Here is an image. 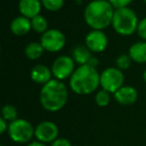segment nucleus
<instances>
[{
    "mask_svg": "<svg viewBox=\"0 0 146 146\" xmlns=\"http://www.w3.org/2000/svg\"><path fill=\"white\" fill-rule=\"evenodd\" d=\"M86 47L93 52H102L106 49L108 40L106 35L100 30H92L85 37Z\"/></svg>",
    "mask_w": 146,
    "mask_h": 146,
    "instance_id": "nucleus-10",
    "label": "nucleus"
},
{
    "mask_svg": "<svg viewBox=\"0 0 146 146\" xmlns=\"http://www.w3.org/2000/svg\"><path fill=\"white\" fill-rule=\"evenodd\" d=\"M137 32H138L139 36L141 38H143L146 40V18L142 19L138 24V27H137Z\"/></svg>",
    "mask_w": 146,
    "mask_h": 146,
    "instance_id": "nucleus-23",
    "label": "nucleus"
},
{
    "mask_svg": "<svg viewBox=\"0 0 146 146\" xmlns=\"http://www.w3.org/2000/svg\"><path fill=\"white\" fill-rule=\"evenodd\" d=\"M70 88L75 94H89L100 85V76L89 64L82 65L74 71L70 78Z\"/></svg>",
    "mask_w": 146,
    "mask_h": 146,
    "instance_id": "nucleus-3",
    "label": "nucleus"
},
{
    "mask_svg": "<svg viewBox=\"0 0 146 146\" xmlns=\"http://www.w3.org/2000/svg\"><path fill=\"white\" fill-rule=\"evenodd\" d=\"M35 136L39 142H53L58 136V127L51 121H42L36 126Z\"/></svg>",
    "mask_w": 146,
    "mask_h": 146,
    "instance_id": "nucleus-9",
    "label": "nucleus"
},
{
    "mask_svg": "<svg viewBox=\"0 0 146 146\" xmlns=\"http://www.w3.org/2000/svg\"><path fill=\"white\" fill-rule=\"evenodd\" d=\"M19 10L23 16L27 18H34L39 15L41 10L40 0H20Z\"/></svg>",
    "mask_w": 146,
    "mask_h": 146,
    "instance_id": "nucleus-12",
    "label": "nucleus"
},
{
    "mask_svg": "<svg viewBox=\"0 0 146 146\" xmlns=\"http://www.w3.org/2000/svg\"><path fill=\"white\" fill-rule=\"evenodd\" d=\"M68 100V90L59 80H51L40 90V102L48 111H58L64 108Z\"/></svg>",
    "mask_w": 146,
    "mask_h": 146,
    "instance_id": "nucleus-1",
    "label": "nucleus"
},
{
    "mask_svg": "<svg viewBox=\"0 0 146 146\" xmlns=\"http://www.w3.org/2000/svg\"><path fill=\"white\" fill-rule=\"evenodd\" d=\"M130 64H131V58L128 55L122 54L120 56H118V58L116 59V65L119 70L128 69Z\"/></svg>",
    "mask_w": 146,
    "mask_h": 146,
    "instance_id": "nucleus-22",
    "label": "nucleus"
},
{
    "mask_svg": "<svg viewBox=\"0 0 146 146\" xmlns=\"http://www.w3.org/2000/svg\"><path fill=\"white\" fill-rule=\"evenodd\" d=\"M56 80H64L74 73V60L69 56H60L54 61L51 69Z\"/></svg>",
    "mask_w": 146,
    "mask_h": 146,
    "instance_id": "nucleus-8",
    "label": "nucleus"
},
{
    "mask_svg": "<svg viewBox=\"0 0 146 146\" xmlns=\"http://www.w3.org/2000/svg\"><path fill=\"white\" fill-rule=\"evenodd\" d=\"M40 44L49 52H58L65 45V36L60 30L50 29L43 33Z\"/></svg>",
    "mask_w": 146,
    "mask_h": 146,
    "instance_id": "nucleus-7",
    "label": "nucleus"
},
{
    "mask_svg": "<svg viewBox=\"0 0 146 146\" xmlns=\"http://www.w3.org/2000/svg\"><path fill=\"white\" fill-rule=\"evenodd\" d=\"M28 146H46L44 144V143H42V142H39V141H35V142H32V143H30Z\"/></svg>",
    "mask_w": 146,
    "mask_h": 146,
    "instance_id": "nucleus-28",
    "label": "nucleus"
},
{
    "mask_svg": "<svg viewBox=\"0 0 146 146\" xmlns=\"http://www.w3.org/2000/svg\"><path fill=\"white\" fill-rule=\"evenodd\" d=\"M88 64H89L90 66H92V67L95 68V66L98 64V60L95 59V58H91V59H90V61L88 62Z\"/></svg>",
    "mask_w": 146,
    "mask_h": 146,
    "instance_id": "nucleus-27",
    "label": "nucleus"
},
{
    "mask_svg": "<svg viewBox=\"0 0 146 146\" xmlns=\"http://www.w3.org/2000/svg\"><path fill=\"white\" fill-rule=\"evenodd\" d=\"M124 76L118 68H108L100 75V86L109 92H116L123 87Z\"/></svg>",
    "mask_w": 146,
    "mask_h": 146,
    "instance_id": "nucleus-6",
    "label": "nucleus"
},
{
    "mask_svg": "<svg viewBox=\"0 0 146 146\" xmlns=\"http://www.w3.org/2000/svg\"><path fill=\"white\" fill-rule=\"evenodd\" d=\"M110 94L111 92H107L105 90H101L96 94L95 96V102L97 104V106H99L100 108H104L107 106L110 102Z\"/></svg>",
    "mask_w": 146,
    "mask_h": 146,
    "instance_id": "nucleus-20",
    "label": "nucleus"
},
{
    "mask_svg": "<svg viewBox=\"0 0 146 146\" xmlns=\"http://www.w3.org/2000/svg\"><path fill=\"white\" fill-rule=\"evenodd\" d=\"M8 134L10 138L17 143H26L35 135V128L29 121L17 118L8 125Z\"/></svg>",
    "mask_w": 146,
    "mask_h": 146,
    "instance_id": "nucleus-5",
    "label": "nucleus"
},
{
    "mask_svg": "<svg viewBox=\"0 0 146 146\" xmlns=\"http://www.w3.org/2000/svg\"><path fill=\"white\" fill-rule=\"evenodd\" d=\"M111 3V5L113 7L117 8H121V7H126V5H128L132 0H108Z\"/></svg>",
    "mask_w": 146,
    "mask_h": 146,
    "instance_id": "nucleus-24",
    "label": "nucleus"
},
{
    "mask_svg": "<svg viewBox=\"0 0 146 146\" xmlns=\"http://www.w3.org/2000/svg\"><path fill=\"white\" fill-rule=\"evenodd\" d=\"M51 146H71V143L65 138H58L53 141Z\"/></svg>",
    "mask_w": 146,
    "mask_h": 146,
    "instance_id": "nucleus-25",
    "label": "nucleus"
},
{
    "mask_svg": "<svg viewBox=\"0 0 146 146\" xmlns=\"http://www.w3.org/2000/svg\"><path fill=\"white\" fill-rule=\"evenodd\" d=\"M72 56L74 61L77 64H79L80 66L88 64V62L92 58L90 55L89 49L85 46H82V45H77L74 47L72 50Z\"/></svg>",
    "mask_w": 146,
    "mask_h": 146,
    "instance_id": "nucleus-16",
    "label": "nucleus"
},
{
    "mask_svg": "<svg viewBox=\"0 0 146 146\" xmlns=\"http://www.w3.org/2000/svg\"><path fill=\"white\" fill-rule=\"evenodd\" d=\"M31 25L33 30L38 33H45L47 31V20L42 15H37L31 20Z\"/></svg>",
    "mask_w": 146,
    "mask_h": 146,
    "instance_id": "nucleus-18",
    "label": "nucleus"
},
{
    "mask_svg": "<svg viewBox=\"0 0 146 146\" xmlns=\"http://www.w3.org/2000/svg\"><path fill=\"white\" fill-rule=\"evenodd\" d=\"M143 78H144V81L146 82V71L144 72V74H143Z\"/></svg>",
    "mask_w": 146,
    "mask_h": 146,
    "instance_id": "nucleus-29",
    "label": "nucleus"
},
{
    "mask_svg": "<svg viewBox=\"0 0 146 146\" xmlns=\"http://www.w3.org/2000/svg\"><path fill=\"white\" fill-rule=\"evenodd\" d=\"M44 48L42 47V45L40 43L32 42L26 46L25 48V55L28 59L30 60H36L40 58L41 55L43 53Z\"/></svg>",
    "mask_w": 146,
    "mask_h": 146,
    "instance_id": "nucleus-17",
    "label": "nucleus"
},
{
    "mask_svg": "<svg viewBox=\"0 0 146 146\" xmlns=\"http://www.w3.org/2000/svg\"><path fill=\"white\" fill-rule=\"evenodd\" d=\"M114 10L108 0H93L85 8L84 18L94 30H101L112 22Z\"/></svg>",
    "mask_w": 146,
    "mask_h": 146,
    "instance_id": "nucleus-2",
    "label": "nucleus"
},
{
    "mask_svg": "<svg viewBox=\"0 0 146 146\" xmlns=\"http://www.w3.org/2000/svg\"><path fill=\"white\" fill-rule=\"evenodd\" d=\"M138 19L132 9L128 7L117 8L114 11L112 25L115 31L121 35H130L137 30Z\"/></svg>",
    "mask_w": 146,
    "mask_h": 146,
    "instance_id": "nucleus-4",
    "label": "nucleus"
},
{
    "mask_svg": "<svg viewBox=\"0 0 146 146\" xmlns=\"http://www.w3.org/2000/svg\"><path fill=\"white\" fill-rule=\"evenodd\" d=\"M1 113H2V118L5 119L6 121L12 122V121L17 119V110L12 104H5L2 108Z\"/></svg>",
    "mask_w": 146,
    "mask_h": 146,
    "instance_id": "nucleus-19",
    "label": "nucleus"
},
{
    "mask_svg": "<svg viewBox=\"0 0 146 146\" xmlns=\"http://www.w3.org/2000/svg\"><path fill=\"white\" fill-rule=\"evenodd\" d=\"M6 130H8L7 121L1 117V118H0V133H1V134H3Z\"/></svg>",
    "mask_w": 146,
    "mask_h": 146,
    "instance_id": "nucleus-26",
    "label": "nucleus"
},
{
    "mask_svg": "<svg viewBox=\"0 0 146 146\" xmlns=\"http://www.w3.org/2000/svg\"><path fill=\"white\" fill-rule=\"evenodd\" d=\"M137 90L133 87L125 86L119 88L114 94V98L118 104L122 106H131L137 100Z\"/></svg>",
    "mask_w": 146,
    "mask_h": 146,
    "instance_id": "nucleus-11",
    "label": "nucleus"
},
{
    "mask_svg": "<svg viewBox=\"0 0 146 146\" xmlns=\"http://www.w3.org/2000/svg\"><path fill=\"white\" fill-rule=\"evenodd\" d=\"M52 72L44 65H37L31 70V79L37 84L45 85L51 81Z\"/></svg>",
    "mask_w": 146,
    "mask_h": 146,
    "instance_id": "nucleus-14",
    "label": "nucleus"
},
{
    "mask_svg": "<svg viewBox=\"0 0 146 146\" xmlns=\"http://www.w3.org/2000/svg\"><path fill=\"white\" fill-rule=\"evenodd\" d=\"M129 57L136 63H146V42H137L129 49Z\"/></svg>",
    "mask_w": 146,
    "mask_h": 146,
    "instance_id": "nucleus-15",
    "label": "nucleus"
},
{
    "mask_svg": "<svg viewBox=\"0 0 146 146\" xmlns=\"http://www.w3.org/2000/svg\"><path fill=\"white\" fill-rule=\"evenodd\" d=\"M43 6L50 11H56L63 6L64 0H41Z\"/></svg>",
    "mask_w": 146,
    "mask_h": 146,
    "instance_id": "nucleus-21",
    "label": "nucleus"
},
{
    "mask_svg": "<svg viewBox=\"0 0 146 146\" xmlns=\"http://www.w3.org/2000/svg\"><path fill=\"white\" fill-rule=\"evenodd\" d=\"M144 1H145V3H146V0H144Z\"/></svg>",
    "mask_w": 146,
    "mask_h": 146,
    "instance_id": "nucleus-30",
    "label": "nucleus"
},
{
    "mask_svg": "<svg viewBox=\"0 0 146 146\" xmlns=\"http://www.w3.org/2000/svg\"><path fill=\"white\" fill-rule=\"evenodd\" d=\"M31 21L25 16L16 17L15 19L12 20L11 25H10L12 33L17 36H23V35L27 34L31 29Z\"/></svg>",
    "mask_w": 146,
    "mask_h": 146,
    "instance_id": "nucleus-13",
    "label": "nucleus"
}]
</instances>
